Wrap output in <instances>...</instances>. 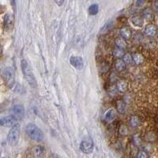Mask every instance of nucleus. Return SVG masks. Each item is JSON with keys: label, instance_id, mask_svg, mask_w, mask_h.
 Wrapping results in <instances>:
<instances>
[{"label": "nucleus", "instance_id": "nucleus-1", "mask_svg": "<svg viewBox=\"0 0 158 158\" xmlns=\"http://www.w3.org/2000/svg\"><path fill=\"white\" fill-rule=\"evenodd\" d=\"M21 66H22V72L23 75L25 76V78L26 81H28L29 85L33 88H36L37 87V81L34 77V75L33 73L30 66L28 63V62L25 59H22L21 62Z\"/></svg>", "mask_w": 158, "mask_h": 158}, {"label": "nucleus", "instance_id": "nucleus-2", "mask_svg": "<svg viewBox=\"0 0 158 158\" xmlns=\"http://www.w3.org/2000/svg\"><path fill=\"white\" fill-rule=\"evenodd\" d=\"M26 134L33 141L40 142L43 138V134L42 130L34 123H29L26 126L25 128Z\"/></svg>", "mask_w": 158, "mask_h": 158}, {"label": "nucleus", "instance_id": "nucleus-3", "mask_svg": "<svg viewBox=\"0 0 158 158\" xmlns=\"http://www.w3.org/2000/svg\"><path fill=\"white\" fill-rule=\"evenodd\" d=\"M19 137H20V127L18 124L15 127H12L9 131L8 135H7L8 143L10 146H16L17 143L18 142Z\"/></svg>", "mask_w": 158, "mask_h": 158}, {"label": "nucleus", "instance_id": "nucleus-4", "mask_svg": "<svg viewBox=\"0 0 158 158\" xmlns=\"http://www.w3.org/2000/svg\"><path fill=\"white\" fill-rule=\"evenodd\" d=\"M2 75H3V78L6 85L9 88H12L14 85V72L13 71V69L10 67L4 69L2 73Z\"/></svg>", "mask_w": 158, "mask_h": 158}, {"label": "nucleus", "instance_id": "nucleus-5", "mask_svg": "<svg viewBox=\"0 0 158 158\" xmlns=\"http://www.w3.org/2000/svg\"><path fill=\"white\" fill-rule=\"evenodd\" d=\"M93 142L90 138H87L81 141L80 144V149L84 153H91L93 151Z\"/></svg>", "mask_w": 158, "mask_h": 158}, {"label": "nucleus", "instance_id": "nucleus-6", "mask_svg": "<svg viewBox=\"0 0 158 158\" xmlns=\"http://www.w3.org/2000/svg\"><path fill=\"white\" fill-rule=\"evenodd\" d=\"M18 125V119L14 115H8L0 119V126L14 127Z\"/></svg>", "mask_w": 158, "mask_h": 158}, {"label": "nucleus", "instance_id": "nucleus-7", "mask_svg": "<svg viewBox=\"0 0 158 158\" xmlns=\"http://www.w3.org/2000/svg\"><path fill=\"white\" fill-rule=\"evenodd\" d=\"M13 115L17 119H22L25 116V108L21 104H16L12 108Z\"/></svg>", "mask_w": 158, "mask_h": 158}, {"label": "nucleus", "instance_id": "nucleus-8", "mask_svg": "<svg viewBox=\"0 0 158 158\" xmlns=\"http://www.w3.org/2000/svg\"><path fill=\"white\" fill-rule=\"evenodd\" d=\"M70 62L74 67L78 70H81L84 66V61L80 56H71L70 59Z\"/></svg>", "mask_w": 158, "mask_h": 158}, {"label": "nucleus", "instance_id": "nucleus-9", "mask_svg": "<svg viewBox=\"0 0 158 158\" xmlns=\"http://www.w3.org/2000/svg\"><path fill=\"white\" fill-rule=\"evenodd\" d=\"M14 24V16L12 14H6L4 18V25L6 29H11Z\"/></svg>", "mask_w": 158, "mask_h": 158}, {"label": "nucleus", "instance_id": "nucleus-10", "mask_svg": "<svg viewBox=\"0 0 158 158\" xmlns=\"http://www.w3.org/2000/svg\"><path fill=\"white\" fill-rule=\"evenodd\" d=\"M157 33V28L155 25L149 24L145 28V34L149 37H153Z\"/></svg>", "mask_w": 158, "mask_h": 158}, {"label": "nucleus", "instance_id": "nucleus-11", "mask_svg": "<svg viewBox=\"0 0 158 158\" xmlns=\"http://www.w3.org/2000/svg\"><path fill=\"white\" fill-rule=\"evenodd\" d=\"M120 35L122 38H123L124 40H129L132 36V32L130 28L124 26L120 29Z\"/></svg>", "mask_w": 158, "mask_h": 158}, {"label": "nucleus", "instance_id": "nucleus-12", "mask_svg": "<svg viewBox=\"0 0 158 158\" xmlns=\"http://www.w3.org/2000/svg\"><path fill=\"white\" fill-rule=\"evenodd\" d=\"M142 18H143L146 19L148 21H152L154 19V14L152 9L150 8H146V9H143L142 11Z\"/></svg>", "mask_w": 158, "mask_h": 158}, {"label": "nucleus", "instance_id": "nucleus-13", "mask_svg": "<svg viewBox=\"0 0 158 158\" xmlns=\"http://www.w3.org/2000/svg\"><path fill=\"white\" fill-rule=\"evenodd\" d=\"M116 88L117 90L121 92V93H124L126 92L128 89V84H127V81L125 80H119L116 84Z\"/></svg>", "mask_w": 158, "mask_h": 158}, {"label": "nucleus", "instance_id": "nucleus-14", "mask_svg": "<svg viewBox=\"0 0 158 158\" xmlns=\"http://www.w3.org/2000/svg\"><path fill=\"white\" fill-rule=\"evenodd\" d=\"M132 59H133L134 62L136 64V65H140V64H142L144 62V57L142 54H140V53H134L133 56H132Z\"/></svg>", "mask_w": 158, "mask_h": 158}, {"label": "nucleus", "instance_id": "nucleus-15", "mask_svg": "<svg viewBox=\"0 0 158 158\" xmlns=\"http://www.w3.org/2000/svg\"><path fill=\"white\" fill-rule=\"evenodd\" d=\"M131 22L134 25L138 27H142L143 25V18L142 16L135 15L132 17L131 18Z\"/></svg>", "mask_w": 158, "mask_h": 158}, {"label": "nucleus", "instance_id": "nucleus-16", "mask_svg": "<svg viewBox=\"0 0 158 158\" xmlns=\"http://www.w3.org/2000/svg\"><path fill=\"white\" fill-rule=\"evenodd\" d=\"M115 117V111L114 109H109L105 113L104 118H105L107 122H112L114 120Z\"/></svg>", "mask_w": 158, "mask_h": 158}, {"label": "nucleus", "instance_id": "nucleus-17", "mask_svg": "<svg viewBox=\"0 0 158 158\" xmlns=\"http://www.w3.org/2000/svg\"><path fill=\"white\" fill-rule=\"evenodd\" d=\"M33 154L35 157H41L43 153V148L42 146H35L34 148H33Z\"/></svg>", "mask_w": 158, "mask_h": 158}, {"label": "nucleus", "instance_id": "nucleus-18", "mask_svg": "<svg viewBox=\"0 0 158 158\" xmlns=\"http://www.w3.org/2000/svg\"><path fill=\"white\" fill-rule=\"evenodd\" d=\"M115 68L118 71H123L126 69V63L123 62V60L121 59H118L115 60Z\"/></svg>", "mask_w": 158, "mask_h": 158}, {"label": "nucleus", "instance_id": "nucleus-19", "mask_svg": "<svg viewBox=\"0 0 158 158\" xmlns=\"http://www.w3.org/2000/svg\"><path fill=\"white\" fill-rule=\"evenodd\" d=\"M115 44L118 48H120V49L123 50L124 48L127 47V42H126V40H124L123 38H118L115 40Z\"/></svg>", "mask_w": 158, "mask_h": 158}, {"label": "nucleus", "instance_id": "nucleus-20", "mask_svg": "<svg viewBox=\"0 0 158 158\" xmlns=\"http://www.w3.org/2000/svg\"><path fill=\"white\" fill-rule=\"evenodd\" d=\"M140 124V120L139 118L136 116V115H133V116H131L130 119V127H134V128H135V127H138L139 126Z\"/></svg>", "mask_w": 158, "mask_h": 158}, {"label": "nucleus", "instance_id": "nucleus-21", "mask_svg": "<svg viewBox=\"0 0 158 158\" xmlns=\"http://www.w3.org/2000/svg\"><path fill=\"white\" fill-rule=\"evenodd\" d=\"M125 55V53H124V51L123 49H120V48H115L114 51H113V56H115L118 59H120L122 57H123V56Z\"/></svg>", "mask_w": 158, "mask_h": 158}, {"label": "nucleus", "instance_id": "nucleus-22", "mask_svg": "<svg viewBox=\"0 0 158 158\" xmlns=\"http://www.w3.org/2000/svg\"><path fill=\"white\" fill-rule=\"evenodd\" d=\"M112 28H113V22H108L104 25V27H103L100 32H101V33H106L110 31Z\"/></svg>", "mask_w": 158, "mask_h": 158}, {"label": "nucleus", "instance_id": "nucleus-23", "mask_svg": "<svg viewBox=\"0 0 158 158\" xmlns=\"http://www.w3.org/2000/svg\"><path fill=\"white\" fill-rule=\"evenodd\" d=\"M98 10H99V7H98V5H96V4L91 5L89 8V13L91 15H96L98 13Z\"/></svg>", "mask_w": 158, "mask_h": 158}, {"label": "nucleus", "instance_id": "nucleus-24", "mask_svg": "<svg viewBox=\"0 0 158 158\" xmlns=\"http://www.w3.org/2000/svg\"><path fill=\"white\" fill-rule=\"evenodd\" d=\"M117 110L119 113H124L125 111H126V105L123 103V101L122 100H118L117 102Z\"/></svg>", "mask_w": 158, "mask_h": 158}, {"label": "nucleus", "instance_id": "nucleus-25", "mask_svg": "<svg viewBox=\"0 0 158 158\" xmlns=\"http://www.w3.org/2000/svg\"><path fill=\"white\" fill-rule=\"evenodd\" d=\"M123 62L126 64H130V63L132 62V60H133L132 56L130 54H129V53H126L123 56Z\"/></svg>", "mask_w": 158, "mask_h": 158}, {"label": "nucleus", "instance_id": "nucleus-26", "mask_svg": "<svg viewBox=\"0 0 158 158\" xmlns=\"http://www.w3.org/2000/svg\"><path fill=\"white\" fill-rule=\"evenodd\" d=\"M137 158H148V154L146 153V152L141 150L138 153V155H137Z\"/></svg>", "mask_w": 158, "mask_h": 158}, {"label": "nucleus", "instance_id": "nucleus-27", "mask_svg": "<svg viewBox=\"0 0 158 158\" xmlns=\"http://www.w3.org/2000/svg\"><path fill=\"white\" fill-rule=\"evenodd\" d=\"M22 90H23V87H22V85H16L15 86H14V91H15V92H17V93H22Z\"/></svg>", "mask_w": 158, "mask_h": 158}, {"label": "nucleus", "instance_id": "nucleus-28", "mask_svg": "<svg viewBox=\"0 0 158 158\" xmlns=\"http://www.w3.org/2000/svg\"><path fill=\"white\" fill-rule=\"evenodd\" d=\"M136 3H137V6H140L142 5L143 3H144V2H143V1H138Z\"/></svg>", "mask_w": 158, "mask_h": 158}, {"label": "nucleus", "instance_id": "nucleus-29", "mask_svg": "<svg viewBox=\"0 0 158 158\" xmlns=\"http://www.w3.org/2000/svg\"><path fill=\"white\" fill-rule=\"evenodd\" d=\"M56 3H57V4H58L59 6H60V5H62V3H63V1H56Z\"/></svg>", "mask_w": 158, "mask_h": 158}, {"label": "nucleus", "instance_id": "nucleus-30", "mask_svg": "<svg viewBox=\"0 0 158 158\" xmlns=\"http://www.w3.org/2000/svg\"><path fill=\"white\" fill-rule=\"evenodd\" d=\"M1 55H2V48L0 47V56H1Z\"/></svg>", "mask_w": 158, "mask_h": 158}, {"label": "nucleus", "instance_id": "nucleus-31", "mask_svg": "<svg viewBox=\"0 0 158 158\" xmlns=\"http://www.w3.org/2000/svg\"><path fill=\"white\" fill-rule=\"evenodd\" d=\"M3 9H1V6H0V13L2 12V11H3Z\"/></svg>", "mask_w": 158, "mask_h": 158}]
</instances>
